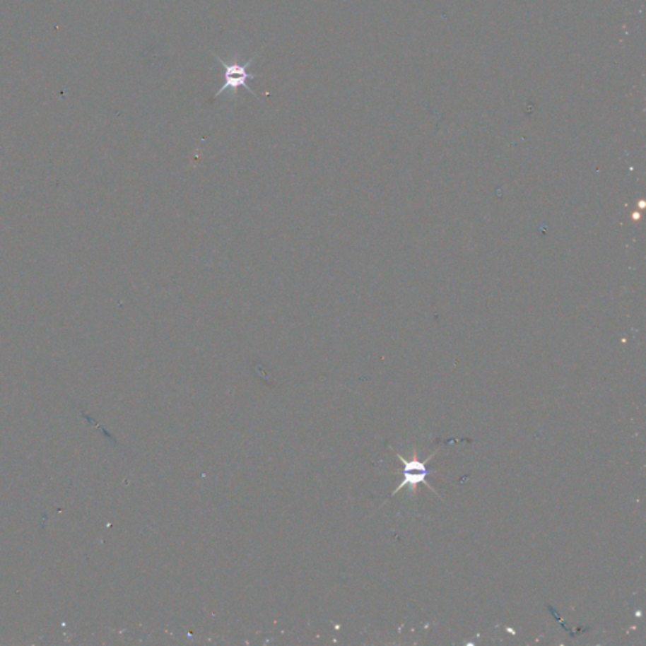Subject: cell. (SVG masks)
Returning <instances> with one entry per match:
<instances>
[{
    "label": "cell",
    "mask_w": 646,
    "mask_h": 646,
    "mask_svg": "<svg viewBox=\"0 0 646 646\" xmlns=\"http://www.w3.org/2000/svg\"><path fill=\"white\" fill-rule=\"evenodd\" d=\"M212 54H213V57L218 59V62H220V64L223 66V69H225V83H223V88L218 90L213 98H218V96L223 94V93H226L228 90H231V91L235 93L236 90L240 88H245L247 93H250V94H253L254 96H257V94L254 93L252 88L247 85V80H253V78H255V75H254V74H249V72H247V69L253 65L254 59H257L258 53L254 54L253 57L249 59L247 64H244V65H241L239 62L230 64V62L223 61L221 57H218L216 53L212 52Z\"/></svg>",
    "instance_id": "cell-1"
},
{
    "label": "cell",
    "mask_w": 646,
    "mask_h": 646,
    "mask_svg": "<svg viewBox=\"0 0 646 646\" xmlns=\"http://www.w3.org/2000/svg\"><path fill=\"white\" fill-rule=\"evenodd\" d=\"M435 453H432L430 457L425 459V462H418L417 459H413L411 462H408V461H406V459L400 456L399 453H397L398 459L404 464V472H403V474H404V478H403V481H401V483L398 486V488L394 490L392 496H394L399 490L406 488V486H409L411 490H414L419 483H423V482L424 485H427L430 490L435 491V488H432L428 482H427L428 469H427V466H425V464L428 462L429 459L435 456Z\"/></svg>",
    "instance_id": "cell-2"
}]
</instances>
